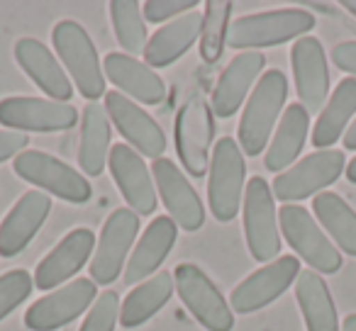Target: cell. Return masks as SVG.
I'll list each match as a JSON object with an SVG mask.
<instances>
[{
  "instance_id": "7c38bea8",
  "label": "cell",
  "mask_w": 356,
  "mask_h": 331,
  "mask_svg": "<svg viewBox=\"0 0 356 331\" xmlns=\"http://www.w3.org/2000/svg\"><path fill=\"white\" fill-rule=\"evenodd\" d=\"M76 122H81V117L69 103H56L49 98H27V95H13V98L0 100V124L13 132H66V129H74Z\"/></svg>"
},
{
  "instance_id": "836d02e7",
  "label": "cell",
  "mask_w": 356,
  "mask_h": 331,
  "mask_svg": "<svg viewBox=\"0 0 356 331\" xmlns=\"http://www.w3.org/2000/svg\"><path fill=\"white\" fill-rule=\"evenodd\" d=\"M32 290H35V278L22 268L0 275V321L10 316L32 295Z\"/></svg>"
},
{
  "instance_id": "d590c367",
  "label": "cell",
  "mask_w": 356,
  "mask_h": 331,
  "mask_svg": "<svg viewBox=\"0 0 356 331\" xmlns=\"http://www.w3.org/2000/svg\"><path fill=\"white\" fill-rule=\"evenodd\" d=\"M198 8V0H147L142 6L144 20L152 25L171 22L181 15H188Z\"/></svg>"
},
{
  "instance_id": "4fadbf2b",
  "label": "cell",
  "mask_w": 356,
  "mask_h": 331,
  "mask_svg": "<svg viewBox=\"0 0 356 331\" xmlns=\"http://www.w3.org/2000/svg\"><path fill=\"white\" fill-rule=\"evenodd\" d=\"M98 285L90 278H76L51 290L25 312V324L32 331H56L79 319L98 300Z\"/></svg>"
},
{
  "instance_id": "603a6c76",
  "label": "cell",
  "mask_w": 356,
  "mask_h": 331,
  "mask_svg": "<svg viewBox=\"0 0 356 331\" xmlns=\"http://www.w3.org/2000/svg\"><path fill=\"white\" fill-rule=\"evenodd\" d=\"M105 78L122 95L142 105H161L166 100V83L144 61L127 56L122 51H113L103 61Z\"/></svg>"
},
{
  "instance_id": "cb8c5ba5",
  "label": "cell",
  "mask_w": 356,
  "mask_h": 331,
  "mask_svg": "<svg viewBox=\"0 0 356 331\" xmlns=\"http://www.w3.org/2000/svg\"><path fill=\"white\" fill-rule=\"evenodd\" d=\"M176 239H178V227L171 217H163V214L161 217H154L152 224L139 237V241L134 244V251L129 253V261L122 273L124 285L137 287L139 282L156 275L161 263L171 253Z\"/></svg>"
},
{
  "instance_id": "83f0119b",
  "label": "cell",
  "mask_w": 356,
  "mask_h": 331,
  "mask_svg": "<svg viewBox=\"0 0 356 331\" xmlns=\"http://www.w3.org/2000/svg\"><path fill=\"white\" fill-rule=\"evenodd\" d=\"M173 287H176V282L168 271H159L149 280L139 282L137 287L127 292V297L120 305V324L124 329H137V326L147 324L171 300Z\"/></svg>"
},
{
  "instance_id": "52a82bcc",
  "label": "cell",
  "mask_w": 356,
  "mask_h": 331,
  "mask_svg": "<svg viewBox=\"0 0 356 331\" xmlns=\"http://www.w3.org/2000/svg\"><path fill=\"white\" fill-rule=\"evenodd\" d=\"M173 282H176V292L186 309L205 331L234 329L232 307L203 268L195 263H178L173 271Z\"/></svg>"
},
{
  "instance_id": "7402d4cb",
  "label": "cell",
  "mask_w": 356,
  "mask_h": 331,
  "mask_svg": "<svg viewBox=\"0 0 356 331\" xmlns=\"http://www.w3.org/2000/svg\"><path fill=\"white\" fill-rule=\"evenodd\" d=\"M15 61L22 71L27 74V78L37 85L40 90H44L49 95V100L56 103H69L74 98L76 88L71 83L69 74L64 71V66L56 61L54 51L47 49L40 40L32 37H22L15 42Z\"/></svg>"
},
{
  "instance_id": "f1b7e54d",
  "label": "cell",
  "mask_w": 356,
  "mask_h": 331,
  "mask_svg": "<svg viewBox=\"0 0 356 331\" xmlns=\"http://www.w3.org/2000/svg\"><path fill=\"white\" fill-rule=\"evenodd\" d=\"M356 114V78H344L339 80L334 90H332L330 100L322 108L320 117L312 129V146L317 151L330 148L332 144L339 142V137H344L349 129L351 117Z\"/></svg>"
},
{
  "instance_id": "4316f807",
  "label": "cell",
  "mask_w": 356,
  "mask_h": 331,
  "mask_svg": "<svg viewBox=\"0 0 356 331\" xmlns=\"http://www.w3.org/2000/svg\"><path fill=\"white\" fill-rule=\"evenodd\" d=\"M110 117L105 108L98 103H88L81 112V134H79V169H83L86 176L98 178L108 169L110 158Z\"/></svg>"
},
{
  "instance_id": "44dd1931",
  "label": "cell",
  "mask_w": 356,
  "mask_h": 331,
  "mask_svg": "<svg viewBox=\"0 0 356 331\" xmlns=\"http://www.w3.org/2000/svg\"><path fill=\"white\" fill-rule=\"evenodd\" d=\"M51 212V198L42 190H27L0 222V258H13L30 246Z\"/></svg>"
},
{
  "instance_id": "3957f363",
  "label": "cell",
  "mask_w": 356,
  "mask_h": 331,
  "mask_svg": "<svg viewBox=\"0 0 356 331\" xmlns=\"http://www.w3.org/2000/svg\"><path fill=\"white\" fill-rule=\"evenodd\" d=\"M56 56L64 64V71L69 74L74 88L83 95L88 103H98L105 95V71L100 69L98 49H95L90 35L83 30V25L74 20H61L51 30Z\"/></svg>"
},
{
  "instance_id": "7a4b0ae2",
  "label": "cell",
  "mask_w": 356,
  "mask_h": 331,
  "mask_svg": "<svg viewBox=\"0 0 356 331\" xmlns=\"http://www.w3.org/2000/svg\"><path fill=\"white\" fill-rule=\"evenodd\" d=\"M312 27H315V17L302 8L254 12V15H242L232 20L227 44L237 49L239 54L268 49V46H278L291 40L298 42L300 37H307Z\"/></svg>"
},
{
  "instance_id": "e575fe53",
  "label": "cell",
  "mask_w": 356,
  "mask_h": 331,
  "mask_svg": "<svg viewBox=\"0 0 356 331\" xmlns=\"http://www.w3.org/2000/svg\"><path fill=\"white\" fill-rule=\"evenodd\" d=\"M120 295L115 290H103L93 307L86 314L79 331H115V324H120Z\"/></svg>"
},
{
  "instance_id": "8fae6325",
  "label": "cell",
  "mask_w": 356,
  "mask_h": 331,
  "mask_svg": "<svg viewBox=\"0 0 356 331\" xmlns=\"http://www.w3.org/2000/svg\"><path fill=\"white\" fill-rule=\"evenodd\" d=\"M139 214H134L129 207H120L105 219L100 229L95 253L90 258V280L95 285H113L124 271L129 261V251L134 246V239L139 234Z\"/></svg>"
},
{
  "instance_id": "6da1fadb",
  "label": "cell",
  "mask_w": 356,
  "mask_h": 331,
  "mask_svg": "<svg viewBox=\"0 0 356 331\" xmlns=\"http://www.w3.org/2000/svg\"><path fill=\"white\" fill-rule=\"evenodd\" d=\"M288 98V78L283 71H264L259 83L254 85L242 122H239V146L247 156H259L271 144V132L281 119L283 105Z\"/></svg>"
},
{
  "instance_id": "d4e9b609",
  "label": "cell",
  "mask_w": 356,
  "mask_h": 331,
  "mask_svg": "<svg viewBox=\"0 0 356 331\" xmlns=\"http://www.w3.org/2000/svg\"><path fill=\"white\" fill-rule=\"evenodd\" d=\"M203 32V12H188L181 15L176 20L166 22L163 27H159L147 42L144 49V64L149 69H166L173 61H178L195 42L200 40Z\"/></svg>"
},
{
  "instance_id": "8d00e7d4",
  "label": "cell",
  "mask_w": 356,
  "mask_h": 331,
  "mask_svg": "<svg viewBox=\"0 0 356 331\" xmlns=\"http://www.w3.org/2000/svg\"><path fill=\"white\" fill-rule=\"evenodd\" d=\"M30 146V134L13 132V129H0V163L3 161H15L22 151Z\"/></svg>"
},
{
  "instance_id": "484cf974",
  "label": "cell",
  "mask_w": 356,
  "mask_h": 331,
  "mask_svg": "<svg viewBox=\"0 0 356 331\" xmlns=\"http://www.w3.org/2000/svg\"><path fill=\"white\" fill-rule=\"evenodd\" d=\"M307 132H310V112L300 103L288 105L266 148L264 166L273 173H283L291 169V163L300 156L302 146H305Z\"/></svg>"
},
{
  "instance_id": "1f68e13d",
  "label": "cell",
  "mask_w": 356,
  "mask_h": 331,
  "mask_svg": "<svg viewBox=\"0 0 356 331\" xmlns=\"http://www.w3.org/2000/svg\"><path fill=\"white\" fill-rule=\"evenodd\" d=\"M108 8L118 44L122 46V54L137 59V54H144L149 42L142 3H137V0H113Z\"/></svg>"
},
{
  "instance_id": "277c9868",
  "label": "cell",
  "mask_w": 356,
  "mask_h": 331,
  "mask_svg": "<svg viewBox=\"0 0 356 331\" xmlns=\"http://www.w3.org/2000/svg\"><path fill=\"white\" fill-rule=\"evenodd\" d=\"M247 163L244 151L232 137H222L213 148L208 178L210 212L218 222H232L242 210Z\"/></svg>"
},
{
  "instance_id": "ba28073f",
  "label": "cell",
  "mask_w": 356,
  "mask_h": 331,
  "mask_svg": "<svg viewBox=\"0 0 356 331\" xmlns=\"http://www.w3.org/2000/svg\"><path fill=\"white\" fill-rule=\"evenodd\" d=\"M244 239L254 261L271 263L281 253V227L273 203V190L261 176H254L244 188L242 200Z\"/></svg>"
},
{
  "instance_id": "d6986e66",
  "label": "cell",
  "mask_w": 356,
  "mask_h": 331,
  "mask_svg": "<svg viewBox=\"0 0 356 331\" xmlns=\"http://www.w3.org/2000/svg\"><path fill=\"white\" fill-rule=\"evenodd\" d=\"M291 66L300 105L307 112H322L330 95V71L320 40L300 37L291 49Z\"/></svg>"
},
{
  "instance_id": "9a60e30c",
  "label": "cell",
  "mask_w": 356,
  "mask_h": 331,
  "mask_svg": "<svg viewBox=\"0 0 356 331\" xmlns=\"http://www.w3.org/2000/svg\"><path fill=\"white\" fill-rule=\"evenodd\" d=\"M300 275V261L296 256H281L276 261L266 263L252 275H247L229 297V307L239 314H252L271 302H276L291 285H296Z\"/></svg>"
},
{
  "instance_id": "d6a6232c",
  "label": "cell",
  "mask_w": 356,
  "mask_h": 331,
  "mask_svg": "<svg viewBox=\"0 0 356 331\" xmlns=\"http://www.w3.org/2000/svg\"><path fill=\"white\" fill-rule=\"evenodd\" d=\"M232 3L227 0H208L203 12V32H200V56L205 64H218L227 46L229 25H232Z\"/></svg>"
},
{
  "instance_id": "30bf717a",
  "label": "cell",
  "mask_w": 356,
  "mask_h": 331,
  "mask_svg": "<svg viewBox=\"0 0 356 331\" xmlns=\"http://www.w3.org/2000/svg\"><path fill=\"white\" fill-rule=\"evenodd\" d=\"M278 227H281L283 237L291 244L293 251L310 266V271L332 275L344 266L339 248L330 241V237L322 232V227L305 207L283 205L278 212Z\"/></svg>"
},
{
  "instance_id": "ab89813d",
  "label": "cell",
  "mask_w": 356,
  "mask_h": 331,
  "mask_svg": "<svg viewBox=\"0 0 356 331\" xmlns=\"http://www.w3.org/2000/svg\"><path fill=\"white\" fill-rule=\"evenodd\" d=\"M344 173H346V178H349V183H354V185H356V156L349 161V166H346Z\"/></svg>"
},
{
  "instance_id": "9c48e42d",
  "label": "cell",
  "mask_w": 356,
  "mask_h": 331,
  "mask_svg": "<svg viewBox=\"0 0 356 331\" xmlns=\"http://www.w3.org/2000/svg\"><path fill=\"white\" fill-rule=\"evenodd\" d=\"M344 171L346 158L337 148H322V151L307 153L296 166L276 176L271 185L273 198H278L286 205H296L305 198L325 193V188H330Z\"/></svg>"
},
{
  "instance_id": "b9f144b4",
  "label": "cell",
  "mask_w": 356,
  "mask_h": 331,
  "mask_svg": "<svg viewBox=\"0 0 356 331\" xmlns=\"http://www.w3.org/2000/svg\"><path fill=\"white\" fill-rule=\"evenodd\" d=\"M341 6H344V10H349L351 15L356 17V0H344V3H341Z\"/></svg>"
},
{
  "instance_id": "4dcf8cb0",
  "label": "cell",
  "mask_w": 356,
  "mask_h": 331,
  "mask_svg": "<svg viewBox=\"0 0 356 331\" xmlns=\"http://www.w3.org/2000/svg\"><path fill=\"white\" fill-rule=\"evenodd\" d=\"M312 212L320 219L325 232L332 237V241L339 246V251L356 256V212L339 198L337 193L315 195L312 200Z\"/></svg>"
},
{
  "instance_id": "e0dca14e",
  "label": "cell",
  "mask_w": 356,
  "mask_h": 331,
  "mask_svg": "<svg viewBox=\"0 0 356 331\" xmlns=\"http://www.w3.org/2000/svg\"><path fill=\"white\" fill-rule=\"evenodd\" d=\"M108 169L115 185L122 193L124 203L129 205L134 214L149 217L156 210V188H154V176L144 158L127 144H115L110 148Z\"/></svg>"
},
{
  "instance_id": "74e56055",
  "label": "cell",
  "mask_w": 356,
  "mask_h": 331,
  "mask_svg": "<svg viewBox=\"0 0 356 331\" xmlns=\"http://www.w3.org/2000/svg\"><path fill=\"white\" fill-rule=\"evenodd\" d=\"M332 61L339 71L351 74V78H356V42H341L332 49Z\"/></svg>"
},
{
  "instance_id": "f546056e",
  "label": "cell",
  "mask_w": 356,
  "mask_h": 331,
  "mask_svg": "<svg viewBox=\"0 0 356 331\" xmlns=\"http://www.w3.org/2000/svg\"><path fill=\"white\" fill-rule=\"evenodd\" d=\"M296 300L307 331H339L334 300L320 273L300 271L296 280Z\"/></svg>"
},
{
  "instance_id": "f35d334b",
  "label": "cell",
  "mask_w": 356,
  "mask_h": 331,
  "mask_svg": "<svg viewBox=\"0 0 356 331\" xmlns=\"http://www.w3.org/2000/svg\"><path fill=\"white\" fill-rule=\"evenodd\" d=\"M344 148L356 151V119L349 124V129H346V134H344Z\"/></svg>"
},
{
  "instance_id": "5b68a950",
  "label": "cell",
  "mask_w": 356,
  "mask_h": 331,
  "mask_svg": "<svg viewBox=\"0 0 356 331\" xmlns=\"http://www.w3.org/2000/svg\"><path fill=\"white\" fill-rule=\"evenodd\" d=\"M13 171L17 173V178L27 180L35 188H42V193L54 195V198L66 200V203L83 205L93 198V188H90L88 178L83 173L71 169L69 163H64L61 158L40 151V148L22 151L13 161Z\"/></svg>"
},
{
  "instance_id": "ac0fdd59",
  "label": "cell",
  "mask_w": 356,
  "mask_h": 331,
  "mask_svg": "<svg viewBox=\"0 0 356 331\" xmlns=\"http://www.w3.org/2000/svg\"><path fill=\"white\" fill-rule=\"evenodd\" d=\"M95 251V234L88 227H76L69 232L44 258L35 271L37 290H56L66 285L79 271L90 261Z\"/></svg>"
},
{
  "instance_id": "2e32d148",
  "label": "cell",
  "mask_w": 356,
  "mask_h": 331,
  "mask_svg": "<svg viewBox=\"0 0 356 331\" xmlns=\"http://www.w3.org/2000/svg\"><path fill=\"white\" fill-rule=\"evenodd\" d=\"M152 169L154 185H156L163 207L168 210V217L184 232H198L205 222V210L200 203V195L191 185L188 176L178 169L171 158H159V161H154Z\"/></svg>"
},
{
  "instance_id": "8992f818",
  "label": "cell",
  "mask_w": 356,
  "mask_h": 331,
  "mask_svg": "<svg viewBox=\"0 0 356 331\" xmlns=\"http://www.w3.org/2000/svg\"><path fill=\"white\" fill-rule=\"evenodd\" d=\"M215 112L208 100L191 98L176 114V153L181 158V166L193 178H203L210 171L213 158V139H215Z\"/></svg>"
},
{
  "instance_id": "ffe728a7",
  "label": "cell",
  "mask_w": 356,
  "mask_h": 331,
  "mask_svg": "<svg viewBox=\"0 0 356 331\" xmlns=\"http://www.w3.org/2000/svg\"><path fill=\"white\" fill-rule=\"evenodd\" d=\"M264 66H266V56L261 51H242L227 64V69L220 74L218 85L213 90V108L215 117H232L237 110L249 100L254 83L264 76Z\"/></svg>"
},
{
  "instance_id": "60d3db41",
  "label": "cell",
  "mask_w": 356,
  "mask_h": 331,
  "mask_svg": "<svg viewBox=\"0 0 356 331\" xmlns=\"http://www.w3.org/2000/svg\"><path fill=\"white\" fill-rule=\"evenodd\" d=\"M341 331H356V314H349L341 324Z\"/></svg>"
},
{
  "instance_id": "5bb4252c",
  "label": "cell",
  "mask_w": 356,
  "mask_h": 331,
  "mask_svg": "<svg viewBox=\"0 0 356 331\" xmlns=\"http://www.w3.org/2000/svg\"><path fill=\"white\" fill-rule=\"evenodd\" d=\"M105 112L110 117V124H115L127 146H132L139 156H147L152 161L163 158L166 151V134L159 127V122L139 108L134 100L122 95L120 90H110L105 93Z\"/></svg>"
}]
</instances>
